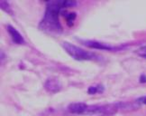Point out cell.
<instances>
[{
    "label": "cell",
    "mask_w": 146,
    "mask_h": 116,
    "mask_svg": "<svg viewBox=\"0 0 146 116\" xmlns=\"http://www.w3.org/2000/svg\"><path fill=\"white\" fill-rule=\"evenodd\" d=\"M141 56H142V57L146 58V53H145V54H141Z\"/></svg>",
    "instance_id": "11"
},
{
    "label": "cell",
    "mask_w": 146,
    "mask_h": 116,
    "mask_svg": "<svg viewBox=\"0 0 146 116\" xmlns=\"http://www.w3.org/2000/svg\"><path fill=\"white\" fill-rule=\"evenodd\" d=\"M140 82H146V76H145V75H142L141 77H140Z\"/></svg>",
    "instance_id": "10"
},
{
    "label": "cell",
    "mask_w": 146,
    "mask_h": 116,
    "mask_svg": "<svg viewBox=\"0 0 146 116\" xmlns=\"http://www.w3.org/2000/svg\"><path fill=\"white\" fill-rule=\"evenodd\" d=\"M82 43H83V45H85L88 47L94 48V49H99V50L115 51V50H118V49H121V47L109 46V45H108V44H104V43H101V42L94 41V40H83Z\"/></svg>",
    "instance_id": "3"
},
{
    "label": "cell",
    "mask_w": 146,
    "mask_h": 116,
    "mask_svg": "<svg viewBox=\"0 0 146 116\" xmlns=\"http://www.w3.org/2000/svg\"><path fill=\"white\" fill-rule=\"evenodd\" d=\"M77 5V2L71 0H52L46 5L44 16L40 23V28L48 33H60L62 27L60 23L59 15L63 9Z\"/></svg>",
    "instance_id": "1"
},
{
    "label": "cell",
    "mask_w": 146,
    "mask_h": 116,
    "mask_svg": "<svg viewBox=\"0 0 146 116\" xmlns=\"http://www.w3.org/2000/svg\"><path fill=\"white\" fill-rule=\"evenodd\" d=\"M0 5H1V7L3 10H5V12L7 13H11V8H10V5L8 4V2L7 1H1L0 2Z\"/></svg>",
    "instance_id": "9"
},
{
    "label": "cell",
    "mask_w": 146,
    "mask_h": 116,
    "mask_svg": "<svg viewBox=\"0 0 146 116\" xmlns=\"http://www.w3.org/2000/svg\"><path fill=\"white\" fill-rule=\"evenodd\" d=\"M64 14V16H65V18H66V21H67V23H68L69 25H71L73 24V21L75 20L76 18V13L74 12H63Z\"/></svg>",
    "instance_id": "8"
},
{
    "label": "cell",
    "mask_w": 146,
    "mask_h": 116,
    "mask_svg": "<svg viewBox=\"0 0 146 116\" xmlns=\"http://www.w3.org/2000/svg\"><path fill=\"white\" fill-rule=\"evenodd\" d=\"M7 31L10 34L11 37H12L13 41L15 44H18V45H23V44H25V40H24L23 36H22V35L15 28L14 26L10 25H7Z\"/></svg>",
    "instance_id": "6"
},
{
    "label": "cell",
    "mask_w": 146,
    "mask_h": 116,
    "mask_svg": "<svg viewBox=\"0 0 146 116\" xmlns=\"http://www.w3.org/2000/svg\"><path fill=\"white\" fill-rule=\"evenodd\" d=\"M143 103L146 104V97H144V98H143Z\"/></svg>",
    "instance_id": "12"
},
{
    "label": "cell",
    "mask_w": 146,
    "mask_h": 116,
    "mask_svg": "<svg viewBox=\"0 0 146 116\" xmlns=\"http://www.w3.org/2000/svg\"><path fill=\"white\" fill-rule=\"evenodd\" d=\"M44 87H45V89L48 92L54 93H58L59 91H60L61 84L57 78L52 77V78L47 79L45 84H44Z\"/></svg>",
    "instance_id": "4"
},
{
    "label": "cell",
    "mask_w": 146,
    "mask_h": 116,
    "mask_svg": "<svg viewBox=\"0 0 146 116\" xmlns=\"http://www.w3.org/2000/svg\"><path fill=\"white\" fill-rule=\"evenodd\" d=\"M104 86L102 84H98L95 86H89L88 89V93L89 95H95L97 93H103Z\"/></svg>",
    "instance_id": "7"
},
{
    "label": "cell",
    "mask_w": 146,
    "mask_h": 116,
    "mask_svg": "<svg viewBox=\"0 0 146 116\" xmlns=\"http://www.w3.org/2000/svg\"><path fill=\"white\" fill-rule=\"evenodd\" d=\"M88 105L84 103H74L69 105V111L72 113H87L88 110Z\"/></svg>",
    "instance_id": "5"
},
{
    "label": "cell",
    "mask_w": 146,
    "mask_h": 116,
    "mask_svg": "<svg viewBox=\"0 0 146 116\" xmlns=\"http://www.w3.org/2000/svg\"><path fill=\"white\" fill-rule=\"evenodd\" d=\"M61 46L64 48V50L68 53L70 56L78 61H93V60H98L99 56L96 54L95 53L88 52L84 50V49L78 47L77 46H74L73 44L69 42H62Z\"/></svg>",
    "instance_id": "2"
}]
</instances>
